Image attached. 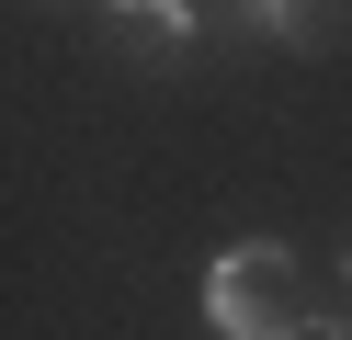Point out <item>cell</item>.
Wrapping results in <instances>:
<instances>
[{"instance_id":"6da1fadb","label":"cell","mask_w":352,"mask_h":340,"mask_svg":"<svg viewBox=\"0 0 352 340\" xmlns=\"http://www.w3.org/2000/svg\"><path fill=\"white\" fill-rule=\"evenodd\" d=\"M205 317H216V340H307V261L284 238H239V249H216L205 261Z\"/></svg>"},{"instance_id":"7a4b0ae2","label":"cell","mask_w":352,"mask_h":340,"mask_svg":"<svg viewBox=\"0 0 352 340\" xmlns=\"http://www.w3.org/2000/svg\"><path fill=\"white\" fill-rule=\"evenodd\" d=\"M102 23H114V45H137V57H182L193 45V0H102Z\"/></svg>"},{"instance_id":"3957f363","label":"cell","mask_w":352,"mask_h":340,"mask_svg":"<svg viewBox=\"0 0 352 340\" xmlns=\"http://www.w3.org/2000/svg\"><path fill=\"white\" fill-rule=\"evenodd\" d=\"M261 12V34H284V45H329L341 34V0H250Z\"/></svg>"},{"instance_id":"277c9868","label":"cell","mask_w":352,"mask_h":340,"mask_svg":"<svg viewBox=\"0 0 352 340\" xmlns=\"http://www.w3.org/2000/svg\"><path fill=\"white\" fill-rule=\"evenodd\" d=\"M341 272H352V261H341Z\"/></svg>"}]
</instances>
